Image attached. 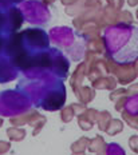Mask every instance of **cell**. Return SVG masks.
<instances>
[{"mask_svg":"<svg viewBox=\"0 0 138 155\" xmlns=\"http://www.w3.org/2000/svg\"><path fill=\"white\" fill-rule=\"evenodd\" d=\"M105 46L110 58L118 64H130L138 60V27L118 24L103 34Z\"/></svg>","mask_w":138,"mask_h":155,"instance_id":"1","label":"cell"}]
</instances>
